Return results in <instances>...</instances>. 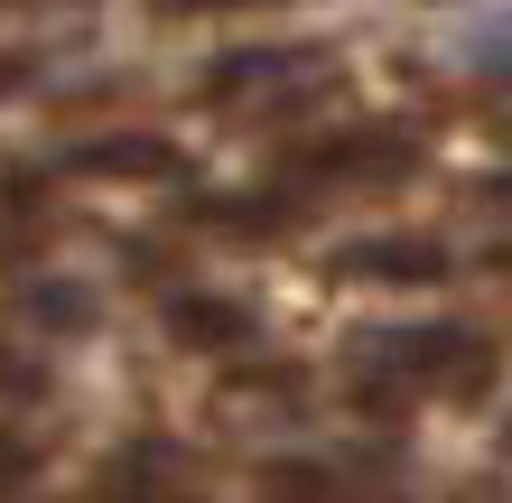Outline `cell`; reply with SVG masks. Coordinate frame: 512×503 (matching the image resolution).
Here are the masks:
<instances>
[{
	"label": "cell",
	"instance_id": "cell-1",
	"mask_svg": "<svg viewBox=\"0 0 512 503\" xmlns=\"http://www.w3.org/2000/svg\"><path fill=\"white\" fill-rule=\"evenodd\" d=\"M159 10H270V0H159Z\"/></svg>",
	"mask_w": 512,
	"mask_h": 503
}]
</instances>
